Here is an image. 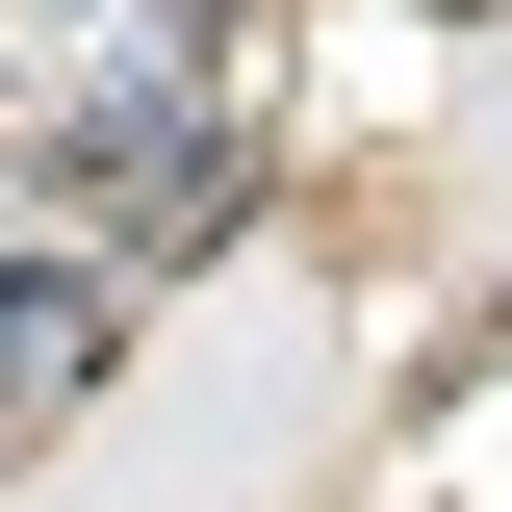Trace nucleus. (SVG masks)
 <instances>
[{"label": "nucleus", "instance_id": "f257e3e1", "mask_svg": "<svg viewBox=\"0 0 512 512\" xmlns=\"http://www.w3.org/2000/svg\"><path fill=\"white\" fill-rule=\"evenodd\" d=\"M77 333H103V308H77V282H26V308H0V384H77Z\"/></svg>", "mask_w": 512, "mask_h": 512}]
</instances>
